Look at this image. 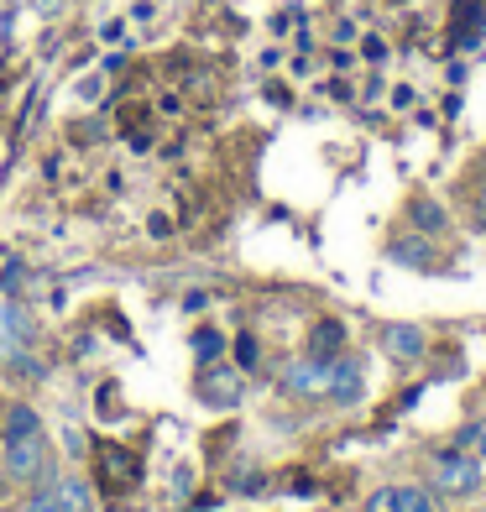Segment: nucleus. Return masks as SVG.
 <instances>
[{
	"instance_id": "12",
	"label": "nucleus",
	"mask_w": 486,
	"mask_h": 512,
	"mask_svg": "<svg viewBox=\"0 0 486 512\" xmlns=\"http://www.w3.org/2000/svg\"><path fill=\"white\" fill-rule=\"evenodd\" d=\"M408 215H413V225H419V230H445V209L429 204V199H419V204L408 209Z\"/></svg>"
},
{
	"instance_id": "14",
	"label": "nucleus",
	"mask_w": 486,
	"mask_h": 512,
	"mask_svg": "<svg viewBox=\"0 0 486 512\" xmlns=\"http://www.w3.org/2000/svg\"><path fill=\"white\" fill-rule=\"evenodd\" d=\"M27 512H63V502H58V486H53V481H42V492H32Z\"/></svg>"
},
{
	"instance_id": "21",
	"label": "nucleus",
	"mask_w": 486,
	"mask_h": 512,
	"mask_svg": "<svg viewBox=\"0 0 486 512\" xmlns=\"http://www.w3.org/2000/svg\"><path fill=\"white\" fill-rule=\"evenodd\" d=\"M105 136V121H89V126H79V142H100Z\"/></svg>"
},
{
	"instance_id": "23",
	"label": "nucleus",
	"mask_w": 486,
	"mask_h": 512,
	"mask_svg": "<svg viewBox=\"0 0 486 512\" xmlns=\"http://www.w3.org/2000/svg\"><path fill=\"white\" fill-rule=\"evenodd\" d=\"M476 455L486 460V424H476Z\"/></svg>"
},
{
	"instance_id": "3",
	"label": "nucleus",
	"mask_w": 486,
	"mask_h": 512,
	"mask_svg": "<svg viewBox=\"0 0 486 512\" xmlns=\"http://www.w3.org/2000/svg\"><path fill=\"white\" fill-rule=\"evenodd\" d=\"M330 377H335V361H304L283 377V387L298 392V398H319V392H330Z\"/></svg>"
},
{
	"instance_id": "1",
	"label": "nucleus",
	"mask_w": 486,
	"mask_h": 512,
	"mask_svg": "<svg viewBox=\"0 0 486 512\" xmlns=\"http://www.w3.org/2000/svg\"><path fill=\"white\" fill-rule=\"evenodd\" d=\"M6 476H16V481H53V471H48V445H42V434L6 439Z\"/></svg>"
},
{
	"instance_id": "24",
	"label": "nucleus",
	"mask_w": 486,
	"mask_h": 512,
	"mask_svg": "<svg viewBox=\"0 0 486 512\" xmlns=\"http://www.w3.org/2000/svg\"><path fill=\"white\" fill-rule=\"evenodd\" d=\"M0 497H6V476H0Z\"/></svg>"
},
{
	"instance_id": "19",
	"label": "nucleus",
	"mask_w": 486,
	"mask_h": 512,
	"mask_svg": "<svg viewBox=\"0 0 486 512\" xmlns=\"http://www.w3.org/2000/svg\"><path fill=\"white\" fill-rule=\"evenodd\" d=\"M0 288H6V293L21 288V262H6V272H0Z\"/></svg>"
},
{
	"instance_id": "2",
	"label": "nucleus",
	"mask_w": 486,
	"mask_h": 512,
	"mask_svg": "<svg viewBox=\"0 0 486 512\" xmlns=\"http://www.w3.org/2000/svg\"><path fill=\"white\" fill-rule=\"evenodd\" d=\"M434 476H439V492H450V497H466L481 486V465L476 460H460L455 450H445L434 460Z\"/></svg>"
},
{
	"instance_id": "17",
	"label": "nucleus",
	"mask_w": 486,
	"mask_h": 512,
	"mask_svg": "<svg viewBox=\"0 0 486 512\" xmlns=\"http://www.w3.org/2000/svg\"><path fill=\"white\" fill-rule=\"evenodd\" d=\"M230 486H236L241 497H257V492H262V476H257V471H241V476L230 481Z\"/></svg>"
},
{
	"instance_id": "5",
	"label": "nucleus",
	"mask_w": 486,
	"mask_h": 512,
	"mask_svg": "<svg viewBox=\"0 0 486 512\" xmlns=\"http://www.w3.org/2000/svg\"><path fill=\"white\" fill-rule=\"evenodd\" d=\"M382 345H387L392 356H403V361H419V356H424V335L413 330V324H387Z\"/></svg>"
},
{
	"instance_id": "20",
	"label": "nucleus",
	"mask_w": 486,
	"mask_h": 512,
	"mask_svg": "<svg viewBox=\"0 0 486 512\" xmlns=\"http://www.w3.org/2000/svg\"><path fill=\"white\" fill-rule=\"evenodd\" d=\"M366 58L382 63V58H387V42H382V37H366Z\"/></svg>"
},
{
	"instance_id": "9",
	"label": "nucleus",
	"mask_w": 486,
	"mask_h": 512,
	"mask_svg": "<svg viewBox=\"0 0 486 512\" xmlns=\"http://www.w3.org/2000/svg\"><path fill=\"white\" fill-rule=\"evenodd\" d=\"M356 392H361V366H351V361H335V377H330V398L351 403Z\"/></svg>"
},
{
	"instance_id": "13",
	"label": "nucleus",
	"mask_w": 486,
	"mask_h": 512,
	"mask_svg": "<svg viewBox=\"0 0 486 512\" xmlns=\"http://www.w3.org/2000/svg\"><path fill=\"white\" fill-rule=\"evenodd\" d=\"M398 512H434V502L419 486H398Z\"/></svg>"
},
{
	"instance_id": "8",
	"label": "nucleus",
	"mask_w": 486,
	"mask_h": 512,
	"mask_svg": "<svg viewBox=\"0 0 486 512\" xmlns=\"http://www.w3.org/2000/svg\"><path fill=\"white\" fill-rule=\"evenodd\" d=\"M199 392H204L210 403H236V398H241V382L225 377V371H204V377H199Z\"/></svg>"
},
{
	"instance_id": "18",
	"label": "nucleus",
	"mask_w": 486,
	"mask_h": 512,
	"mask_svg": "<svg viewBox=\"0 0 486 512\" xmlns=\"http://www.w3.org/2000/svg\"><path fill=\"white\" fill-rule=\"evenodd\" d=\"M236 361H241V366H257V340H251V335L236 340Z\"/></svg>"
},
{
	"instance_id": "10",
	"label": "nucleus",
	"mask_w": 486,
	"mask_h": 512,
	"mask_svg": "<svg viewBox=\"0 0 486 512\" xmlns=\"http://www.w3.org/2000/svg\"><path fill=\"white\" fill-rule=\"evenodd\" d=\"M21 434H42V418L27 403H11L6 408V439H21Z\"/></svg>"
},
{
	"instance_id": "22",
	"label": "nucleus",
	"mask_w": 486,
	"mask_h": 512,
	"mask_svg": "<svg viewBox=\"0 0 486 512\" xmlns=\"http://www.w3.org/2000/svg\"><path fill=\"white\" fill-rule=\"evenodd\" d=\"M476 215H481V225H486V183L476 189Z\"/></svg>"
},
{
	"instance_id": "4",
	"label": "nucleus",
	"mask_w": 486,
	"mask_h": 512,
	"mask_svg": "<svg viewBox=\"0 0 486 512\" xmlns=\"http://www.w3.org/2000/svg\"><path fill=\"white\" fill-rule=\"evenodd\" d=\"M126 481H136V455L121 445H100V486L105 492H121Z\"/></svg>"
},
{
	"instance_id": "6",
	"label": "nucleus",
	"mask_w": 486,
	"mask_h": 512,
	"mask_svg": "<svg viewBox=\"0 0 486 512\" xmlns=\"http://www.w3.org/2000/svg\"><path fill=\"white\" fill-rule=\"evenodd\" d=\"M340 345H345V324H335V319H319L314 330H309V351H314L319 361H330Z\"/></svg>"
},
{
	"instance_id": "11",
	"label": "nucleus",
	"mask_w": 486,
	"mask_h": 512,
	"mask_svg": "<svg viewBox=\"0 0 486 512\" xmlns=\"http://www.w3.org/2000/svg\"><path fill=\"white\" fill-rule=\"evenodd\" d=\"M58 502H63V512H89V507H95V497H89V481H63V486H58Z\"/></svg>"
},
{
	"instance_id": "16",
	"label": "nucleus",
	"mask_w": 486,
	"mask_h": 512,
	"mask_svg": "<svg viewBox=\"0 0 486 512\" xmlns=\"http://www.w3.org/2000/svg\"><path fill=\"white\" fill-rule=\"evenodd\" d=\"M366 512H398V486H382V492L366 497Z\"/></svg>"
},
{
	"instance_id": "7",
	"label": "nucleus",
	"mask_w": 486,
	"mask_h": 512,
	"mask_svg": "<svg viewBox=\"0 0 486 512\" xmlns=\"http://www.w3.org/2000/svg\"><path fill=\"white\" fill-rule=\"evenodd\" d=\"M392 262H408V267H434V246L424 236H403L392 241Z\"/></svg>"
},
{
	"instance_id": "15",
	"label": "nucleus",
	"mask_w": 486,
	"mask_h": 512,
	"mask_svg": "<svg viewBox=\"0 0 486 512\" xmlns=\"http://www.w3.org/2000/svg\"><path fill=\"white\" fill-rule=\"evenodd\" d=\"M220 351H225V340H220L215 330H199V335H194V356H199V361H215Z\"/></svg>"
}]
</instances>
